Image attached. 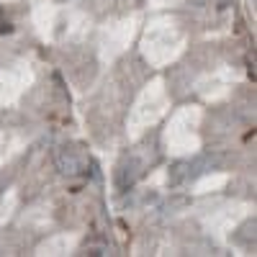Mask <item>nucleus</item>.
I'll return each mask as SVG.
<instances>
[{
	"instance_id": "f257e3e1",
	"label": "nucleus",
	"mask_w": 257,
	"mask_h": 257,
	"mask_svg": "<svg viewBox=\"0 0 257 257\" xmlns=\"http://www.w3.org/2000/svg\"><path fill=\"white\" fill-rule=\"evenodd\" d=\"M57 165L64 175H80L82 170H85V157L82 155H75V149H59V155H57Z\"/></svg>"
},
{
	"instance_id": "f03ea898",
	"label": "nucleus",
	"mask_w": 257,
	"mask_h": 257,
	"mask_svg": "<svg viewBox=\"0 0 257 257\" xmlns=\"http://www.w3.org/2000/svg\"><path fill=\"white\" fill-rule=\"evenodd\" d=\"M137 167H139L137 160H128V162L121 165V170H118V188H121V190H126V188L134 185V180H137V175H139Z\"/></svg>"
},
{
	"instance_id": "7ed1b4c3",
	"label": "nucleus",
	"mask_w": 257,
	"mask_h": 257,
	"mask_svg": "<svg viewBox=\"0 0 257 257\" xmlns=\"http://www.w3.org/2000/svg\"><path fill=\"white\" fill-rule=\"evenodd\" d=\"M188 178H190V165L188 162H178L173 170H170V185H180Z\"/></svg>"
},
{
	"instance_id": "20e7f679",
	"label": "nucleus",
	"mask_w": 257,
	"mask_h": 257,
	"mask_svg": "<svg viewBox=\"0 0 257 257\" xmlns=\"http://www.w3.org/2000/svg\"><path fill=\"white\" fill-rule=\"evenodd\" d=\"M190 3L196 6V8H206V6H211V3H221V6H226L229 0H190Z\"/></svg>"
}]
</instances>
